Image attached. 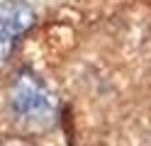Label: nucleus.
I'll return each mask as SVG.
<instances>
[{"instance_id":"1","label":"nucleus","mask_w":151,"mask_h":146,"mask_svg":"<svg viewBox=\"0 0 151 146\" xmlns=\"http://www.w3.org/2000/svg\"><path fill=\"white\" fill-rule=\"evenodd\" d=\"M12 102H15L20 114H27V117H32V119L49 117V112H51V97L34 81H29V78H20V81H17Z\"/></svg>"},{"instance_id":"2","label":"nucleus","mask_w":151,"mask_h":146,"mask_svg":"<svg viewBox=\"0 0 151 146\" xmlns=\"http://www.w3.org/2000/svg\"><path fill=\"white\" fill-rule=\"evenodd\" d=\"M32 10L22 3H5L0 5V42H10L17 34H22L32 24Z\"/></svg>"}]
</instances>
